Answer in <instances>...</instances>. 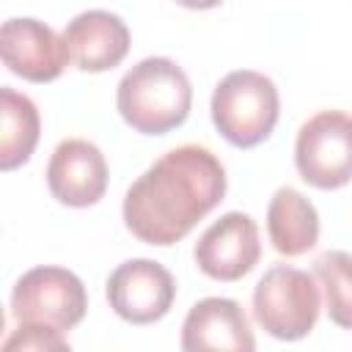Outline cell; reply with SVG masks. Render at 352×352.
<instances>
[{"mask_svg": "<svg viewBox=\"0 0 352 352\" xmlns=\"http://www.w3.org/2000/svg\"><path fill=\"white\" fill-rule=\"evenodd\" d=\"M226 195L223 162L198 143L165 151L124 195V223L146 245L184 239Z\"/></svg>", "mask_w": 352, "mask_h": 352, "instance_id": "cell-1", "label": "cell"}, {"mask_svg": "<svg viewBox=\"0 0 352 352\" xmlns=\"http://www.w3.org/2000/svg\"><path fill=\"white\" fill-rule=\"evenodd\" d=\"M121 118L140 135H168L190 116L192 85L170 58H143L118 82Z\"/></svg>", "mask_w": 352, "mask_h": 352, "instance_id": "cell-2", "label": "cell"}, {"mask_svg": "<svg viewBox=\"0 0 352 352\" xmlns=\"http://www.w3.org/2000/svg\"><path fill=\"white\" fill-rule=\"evenodd\" d=\"M280 113V96L275 82L253 69H236L226 74L212 94V121L217 132L236 148H253L264 143Z\"/></svg>", "mask_w": 352, "mask_h": 352, "instance_id": "cell-3", "label": "cell"}, {"mask_svg": "<svg viewBox=\"0 0 352 352\" xmlns=\"http://www.w3.org/2000/svg\"><path fill=\"white\" fill-rule=\"evenodd\" d=\"M319 286L314 275L275 264L270 267L253 289V316L256 322L280 341L305 338L319 319Z\"/></svg>", "mask_w": 352, "mask_h": 352, "instance_id": "cell-4", "label": "cell"}, {"mask_svg": "<svg viewBox=\"0 0 352 352\" xmlns=\"http://www.w3.org/2000/svg\"><path fill=\"white\" fill-rule=\"evenodd\" d=\"M294 165L316 190H338L352 182V116L322 110L311 116L294 143Z\"/></svg>", "mask_w": 352, "mask_h": 352, "instance_id": "cell-5", "label": "cell"}, {"mask_svg": "<svg viewBox=\"0 0 352 352\" xmlns=\"http://www.w3.org/2000/svg\"><path fill=\"white\" fill-rule=\"evenodd\" d=\"M88 311L82 280L63 267H33L11 292V316L16 322H41L55 330H72Z\"/></svg>", "mask_w": 352, "mask_h": 352, "instance_id": "cell-6", "label": "cell"}, {"mask_svg": "<svg viewBox=\"0 0 352 352\" xmlns=\"http://www.w3.org/2000/svg\"><path fill=\"white\" fill-rule=\"evenodd\" d=\"M176 297L173 275L151 258H129L107 278V302L129 324H151L162 319Z\"/></svg>", "mask_w": 352, "mask_h": 352, "instance_id": "cell-7", "label": "cell"}, {"mask_svg": "<svg viewBox=\"0 0 352 352\" xmlns=\"http://www.w3.org/2000/svg\"><path fill=\"white\" fill-rule=\"evenodd\" d=\"M0 52L8 72L28 82L58 80L72 58L66 38L58 36L50 25L30 16H16L3 22Z\"/></svg>", "mask_w": 352, "mask_h": 352, "instance_id": "cell-8", "label": "cell"}, {"mask_svg": "<svg viewBox=\"0 0 352 352\" xmlns=\"http://www.w3.org/2000/svg\"><path fill=\"white\" fill-rule=\"evenodd\" d=\"M258 256H261L258 226L245 212H226L195 242L198 270L226 283L245 278L258 264Z\"/></svg>", "mask_w": 352, "mask_h": 352, "instance_id": "cell-9", "label": "cell"}, {"mask_svg": "<svg viewBox=\"0 0 352 352\" xmlns=\"http://www.w3.org/2000/svg\"><path fill=\"white\" fill-rule=\"evenodd\" d=\"M47 184L63 206H94L107 190V162L99 146L82 138H66L47 162Z\"/></svg>", "mask_w": 352, "mask_h": 352, "instance_id": "cell-10", "label": "cell"}, {"mask_svg": "<svg viewBox=\"0 0 352 352\" xmlns=\"http://www.w3.org/2000/svg\"><path fill=\"white\" fill-rule=\"evenodd\" d=\"M182 349L187 352H201V349L250 352L256 349V338L236 300L206 297V300H198L184 316Z\"/></svg>", "mask_w": 352, "mask_h": 352, "instance_id": "cell-11", "label": "cell"}, {"mask_svg": "<svg viewBox=\"0 0 352 352\" xmlns=\"http://www.w3.org/2000/svg\"><path fill=\"white\" fill-rule=\"evenodd\" d=\"M69 55L82 72L116 69L129 52V28L118 14L94 8L77 14L63 30Z\"/></svg>", "mask_w": 352, "mask_h": 352, "instance_id": "cell-12", "label": "cell"}, {"mask_svg": "<svg viewBox=\"0 0 352 352\" xmlns=\"http://www.w3.org/2000/svg\"><path fill=\"white\" fill-rule=\"evenodd\" d=\"M267 234L280 256H302L319 242L316 206L294 187H280L267 206Z\"/></svg>", "mask_w": 352, "mask_h": 352, "instance_id": "cell-13", "label": "cell"}, {"mask_svg": "<svg viewBox=\"0 0 352 352\" xmlns=\"http://www.w3.org/2000/svg\"><path fill=\"white\" fill-rule=\"evenodd\" d=\"M41 135V118L36 104L3 85L0 88V168L14 170L30 160Z\"/></svg>", "mask_w": 352, "mask_h": 352, "instance_id": "cell-14", "label": "cell"}, {"mask_svg": "<svg viewBox=\"0 0 352 352\" xmlns=\"http://www.w3.org/2000/svg\"><path fill=\"white\" fill-rule=\"evenodd\" d=\"M314 278L324 292L327 316L333 324L352 330V253L327 250L314 261Z\"/></svg>", "mask_w": 352, "mask_h": 352, "instance_id": "cell-15", "label": "cell"}, {"mask_svg": "<svg viewBox=\"0 0 352 352\" xmlns=\"http://www.w3.org/2000/svg\"><path fill=\"white\" fill-rule=\"evenodd\" d=\"M3 349H33V352H47V349H69V341L63 330H55L41 322H19V327L3 341Z\"/></svg>", "mask_w": 352, "mask_h": 352, "instance_id": "cell-16", "label": "cell"}, {"mask_svg": "<svg viewBox=\"0 0 352 352\" xmlns=\"http://www.w3.org/2000/svg\"><path fill=\"white\" fill-rule=\"evenodd\" d=\"M184 8H195V11H206V8H217L223 0H176Z\"/></svg>", "mask_w": 352, "mask_h": 352, "instance_id": "cell-17", "label": "cell"}]
</instances>
